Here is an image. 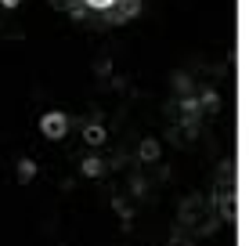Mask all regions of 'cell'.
I'll use <instances>...</instances> for the list:
<instances>
[{
  "mask_svg": "<svg viewBox=\"0 0 249 246\" xmlns=\"http://www.w3.org/2000/svg\"><path fill=\"white\" fill-rule=\"evenodd\" d=\"M87 4H90V7H98V11H101V7H112L116 0H87Z\"/></svg>",
  "mask_w": 249,
  "mask_h": 246,
  "instance_id": "obj_1",
  "label": "cell"
}]
</instances>
